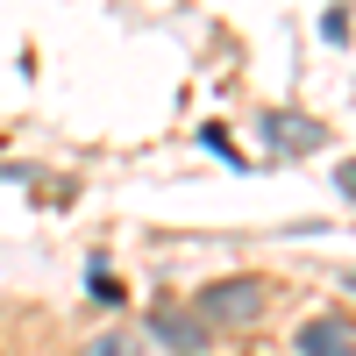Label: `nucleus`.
Masks as SVG:
<instances>
[{
  "label": "nucleus",
  "instance_id": "1",
  "mask_svg": "<svg viewBox=\"0 0 356 356\" xmlns=\"http://www.w3.org/2000/svg\"><path fill=\"white\" fill-rule=\"evenodd\" d=\"M264 300H271L264 278H221V285L200 292V328H250L264 314Z\"/></svg>",
  "mask_w": 356,
  "mask_h": 356
},
{
  "label": "nucleus",
  "instance_id": "2",
  "mask_svg": "<svg viewBox=\"0 0 356 356\" xmlns=\"http://www.w3.org/2000/svg\"><path fill=\"white\" fill-rule=\"evenodd\" d=\"M300 356H356V321L342 314H314L300 328Z\"/></svg>",
  "mask_w": 356,
  "mask_h": 356
},
{
  "label": "nucleus",
  "instance_id": "3",
  "mask_svg": "<svg viewBox=\"0 0 356 356\" xmlns=\"http://www.w3.org/2000/svg\"><path fill=\"white\" fill-rule=\"evenodd\" d=\"M150 335L171 342V349H207V328H200V314H150Z\"/></svg>",
  "mask_w": 356,
  "mask_h": 356
},
{
  "label": "nucleus",
  "instance_id": "4",
  "mask_svg": "<svg viewBox=\"0 0 356 356\" xmlns=\"http://www.w3.org/2000/svg\"><path fill=\"white\" fill-rule=\"evenodd\" d=\"M264 136H271L278 150H314L321 143V129L307 122V114H264Z\"/></svg>",
  "mask_w": 356,
  "mask_h": 356
},
{
  "label": "nucleus",
  "instance_id": "5",
  "mask_svg": "<svg viewBox=\"0 0 356 356\" xmlns=\"http://www.w3.org/2000/svg\"><path fill=\"white\" fill-rule=\"evenodd\" d=\"M86 356H136V335H122V328H114V335H93Z\"/></svg>",
  "mask_w": 356,
  "mask_h": 356
},
{
  "label": "nucleus",
  "instance_id": "6",
  "mask_svg": "<svg viewBox=\"0 0 356 356\" xmlns=\"http://www.w3.org/2000/svg\"><path fill=\"white\" fill-rule=\"evenodd\" d=\"M93 300H100V307H114V300H122V285H114L107 271H93Z\"/></svg>",
  "mask_w": 356,
  "mask_h": 356
},
{
  "label": "nucleus",
  "instance_id": "7",
  "mask_svg": "<svg viewBox=\"0 0 356 356\" xmlns=\"http://www.w3.org/2000/svg\"><path fill=\"white\" fill-rule=\"evenodd\" d=\"M342 193H356V164H342Z\"/></svg>",
  "mask_w": 356,
  "mask_h": 356
}]
</instances>
